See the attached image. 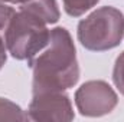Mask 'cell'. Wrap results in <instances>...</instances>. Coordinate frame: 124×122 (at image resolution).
I'll return each instance as SVG.
<instances>
[{
  "label": "cell",
  "instance_id": "cell-2",
  "mask_svg": "<svg viewBox=\"0 0 124 122\" xmlns=\"http://www.w3.org/2000/svg\"><path fill=\"white\" fill-rule=\"evenodd\" d=\"M49 36L51 30L46 29V23L25 10H19L4 30V45L15 59L31 62L46 47Z\"/></svg>",
  "mask_w": 124,
  "mask_h": 122
},
{
  "label": "cell",
  "instance_id": "cell-11",
  "mask_svg": "<svg viewBox=\"0 0 124 122\" xmlns=\"http://www.w3.org/2000/svg\"><path fill=\"white\" fill-rule=\"evenodd\" d=\"M4 62H6V47H4V42L0 36V69L4 65Z\"/></svg>",
  "mask_w": 124,
  "mask_h": 122
},
{
  "label": "cell",
  "instance_id": "cell-9",
  "mask_svg": "<svg viewBox=\"0 0 124 122\" xmlns=\"http://www.w3.org/2000/svg\"><path fill=\"white\" fill-rule=\"evenodd\" d=\"M113 81L117 89L124 95V52L116 61L114 70H113Z\"/></svg>",
  "mask_w": 124,
  "mask_h": 122
},
{
  "label": "cell",
  "instance_id": "cell-3",
  "mask_svg": "<svg viewBox=\"0 0 124 122\" xmlns=\"http://www.w3.org/2000/svg\"><path fill=\"white\" fill-rule=\"evenodd\" d=\"M123 33V13L111 6L97 9L78 25V40L85 49L94 52H102L118 46Z\"/></svg>",
  "mask_w": 124,
  "mask_h": 122
},
{
  "label": "cell",
  "instance_id": "cell-8",
  "mask_svg": "<svg viewBox=\"0 0 124 122\" xmlns=\"http://www.w3.org/2000/svg\"><path fill=\"white\" fill-rule=\"evenodd\" d=\"M63 1V9L69 16L78 17L84 14L87 10L94 7L100 0H62Z\"/></svg>",
  "mask_w": 124,
  "mask_h": 122
},
{
  "label": "cell",
  "instance_id": "cell-12",
  "mask_svg": "<svg viewBox=\"0 0 124 122\" xmlns=\"http://www.w3.org/2000/svg\"><path fill=\"white\" fill-rule=\"evenodd\" d=\"M23 1H26V0H0V3H23Z\"/></svg>",
  "mask_w": 124,
  "mask_h": 122
},
{
  "label": "cell",
  "instance_id": "cell-1",
  "mask_svg": "<svg viewBox=\"0 0 124 122\" xmlns=\"http://www.w3.org/2000/svg\"><path fill=\"white\" fill-rule=\"evenodd\" d=\"M28 63L33 70V93L62 92L79 79L75 46L63 27L52 29L46 47Z\"/></svg>",
  "mask_w": 124,
  "mask_h": 122
},
{
  "label": "cell",
  "instance_id": "cell-4",
  "mask_svg": "<svg viewBox=\"0 0 124 122\" xmlns=\"http://www.w3.org/2000/svg\"><path fill=\"white\" fill-rule=\"evenodd\" d=\"M118 102L117 93L104 81H90L75 93V103L84 116H102L110 114Z\"/></svg>",
  "mask_w": 124,
  "mask_h": 122
},
{
  "label": "cell",
  "instance_id": "cell-10",
  "mask_svg": "<svg viewBox=\"0 0 124 122\" xmlns=\"http://www.w3.org/2000/svg\"><path fill=\"white\" fill-rule=\"evenodd\" d=\"M16 12L10 7V6H6L3 3H0V33H4V30L7 29L13 14Z\"/></svg>",
  "mask_w": 124,
  "mask_h": 122
},
{
  "label": "cell",
  "instance_id": "cell-7",
  "mask_svg": "<svg viewBox=\"0 0 124 122\" xmlns=\"http://www.w3.org/2000/svg\"><path fill=\"white\" fill-rule=\"evenodd\" d=\"M29 115L9 99L0 98V121H26Z\"/></svg>",
  "mask_w": 124,
  "mask_h": 122
},
{
  "label": "cell",
  "instance_id": "cell-6",
  "mask_svg": "<svg viewBox=\"0 0 124 122\" xmlns=\"http://www.w3.org/2000/svg\"><path fill=\"white\" fill-rule=\"evenodd\" d=\"M20 10L36 16L46 25L56 23L59 20V9L56 0H26L20 4Z\"/></svg>",
  "mask_w": 124,
  "mask_h": 122
},
{
  "label": "cell",
  "instance_id": "cell-5",
  "mask_svg": "<svg viewBox=\"0 0 124 122\" xmlns=\"http://www.w3.org/2000/svg\"><path fill=\"white\" fill-rule=\"evenodd\" d=\"M29 118L33 121H72L74 111L68 95L62 92L33 93L29 105Z\"/></svg>",
  "mask_w": 124,
  "mask_h": 122
}]
</instances>
